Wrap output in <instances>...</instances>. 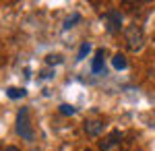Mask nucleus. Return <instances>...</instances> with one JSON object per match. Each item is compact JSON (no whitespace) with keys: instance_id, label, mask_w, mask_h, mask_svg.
I'll return each mask as SVG.
<instances>
[{"instance_id":"f257e3e1","label":"nucleus","mask_w":155,"mask_h":151,"mask_svg":"<svg viewBox=\"0 0 155 151\" xmlns=\"http://www.w3.org/2000/svg\"><path fill=\"white\" fill-rule=\"evenodd\" d=\"M17 133H19L21 139H25V141L35 139L33 124H31V118H29V108H21V110H19V114H17Z\"/></svg>"},{"instance_id":"f03ea898","label":"nucleus","mask_w":155,"mask_h":151,"mask_svg":"<svg viewBox=\"0 0 155 151\" xmlns=\"http://www.w3.org/2000/svg\"><path fill=\"white\" fill-rule=\"evenodd\" d=\"M124 39H126V46L130 52H139L145 46V33L139 25H128L124 29Z\"/></svg>"},{"instance_id":"7ed1b4c3","label":"nucleus","mask_w":155,"mask_h":151,"mask_svg":"<svg viewBox=\"0 0 155 151\" xmlns=\"http://www.w3.org/2000/svg\"><path fill=\"white\" fill-rule=\"evenodd\" d=\"M99 149L101 151H122V133L112 130L104 141H99Z\"/></svg>"},{"instance_id":"20e7f679","label":"nucleus","mask_w":155,"mask_h":151,"mask_svg":"<svg viewBox=\"0 0 155 151\" xmlns=\"http://www.w3.org/2000/svg\"><path fill=\"white\" fill-rule=\"evenodd\" d=\"M101 19H104V25H106L107 33H118L120 29H122V15L118 11H107Z\"/></svg>"},{"instance_id":"39448f33","label":"nucleus","mask_w":155,"mask_h":151,"mask_svg":"<svg viewBox=\"0 0 155 151\" xmlns=\"http://www.w3.org/2000/svg\"><path fill=\"white\" fill-rule=\"evenodd\" d=\"M104 128H106V124H104V120H99V118H91V120H87L83 124V130L87 137H99L101 133H104Z\"/></svg>"},{"instance_id":"423d86ee","label":"nucleus","mask_w":155,"mask_h":151,"mask_svg":"<svg viewBox=\"0 0 155 151\" xmlns=\"http://www.w3.org/2000/svg\"><path fill=\"white\" fill-rule=\"evenodd\" d=\"M91 70H93L95 75L97 72H104V50H101V48L95 52V58L91 62Z\"/></svg>"},{"instance_id":"0eeeda50","label":"nucleus","mask_w":155,"mask_h":151,"mask_svg":"<svg viewBox=\"0 0 155 151\" xmlns=\"http://www.w3.org/2000/svg\"><path fill=\"white\" fill-rule=\"evenodd\" d=\"M112 64H114V69L116 70H124L126 66H128V62H126V56L124 54H114V58H112Z\"/></svg>"},{"instance_id":"6e6552de","label":"nucleus","mask_w":155,"mask_h":151,"mask_svg":"<svg viewBox=\"0 0 155 151\" xmlns=\"http://www.w3.org/2000/svg\"><path fill=\"white\" fill-rule=\"evenodd\" d=\"M25 89L23 87H8V89H6V95H8V97H11V99H19V97H25Z\"/></svg>"},{"instance_id":"1a4fd4ad","label":"nucleus","mask_w":155,"mask_h":151,"mask_svg":"<svg viewBox=\"0 0 155 151\" xmlns=\"http://www.w3.org/2000/svg\"><path fill=\"white\" fill-rule=\"evenodd\" d=\"M89 50H91V44L89 42H83L81 44V50H79V54H77V60H83L87 54H89Z\"/></svg>"},{"instance_id":"9d476101","label":"nucleus","mask_w":155,"mask_h":151,"mask_svg":"<svg viewBox=\"0 0 155 151\" xmlns=\"http://www.w3.org/2000/svg\"><path fill=\"white\" fill-rule=\"evenodd\" d=\"M77 110H74V106H71V104H62L60 106V114H64V116H72Z\"/></svg>"},{"instance_id":"9b49d317","label":"nucleus","mask_w":155,"mask_h":151,"mask_svg":"<svg viewBox=\"0 0 155 151\" xmlns=\"http://www.w3.org/2000/svg\"><path fill=\"white\" fill-rule=\"evenodd\" d=\"M77 21H81V15H79V12H74L72 17H68V19L64 21V29H68V27H72V25L77 23Z\"/></svg>"},{"instance_id":"f8f14e48","label":"nucleus","mask_w":155,"mask_h":151,"mask_svg":"<svg viewBox=\"0 0 155 151\" xmlns=\"http://www.w3.org/2000/svg\"><path fill=\"white\" fill-rule=\"evenodd\" d=\"M46 62L48 64H60L62 62V56L60 54H50V56H46Z\"/></svg>"},{"instance_id":"ddd939ff","label":"nucleus","mask_w":155,"mask_h":151,"mask_svg":"<svg viewBox=\"0 0 155 151\" xmlns=\"http://www.w3.org/2000/svg\"><path fill=\"white\" fill-rule=\"evenodd\" d=\"M4 151H21V149H19V147H15V145H11V147H6Z\"/></svg>"},{"instance_id":"4468645a","label":"nucleus","mask_w":155,"mask_h":151,"mask_svg":"<svg viewBox=\"0 0 155 151\" xmlns=\"http://www.w3.org/2000/svg\"><path fill=\"white\" fill-rule=\"evenodd\" d=\"M31 151H41V149H39V147H31Z\"/></svg>"},{"instance_id":"2eb2a0df","label":"nucleus","mask_w":155,"mask_h":151,"mask_svg":"<svg viewBox=\"0 0 155 151\" xmlns=\"http://www.w3.org/2000/svg\"><path fill=\"white\" fill-rule=\"evenodd\" d=\"M85 151H93V149H85Z\"/></svg>"},{"instance_id":"dca6fc26","label":"nucleus","mask_w":155,"mask_h":151,"mask_svg":"<svg viewBox=\"0 0 155 151\" xmlns=\"http://www.w3.org/2000/svg\"><path fill=\"white\" fill-rule=\"evenodd\" d=\"M0 151H4V149H2V147H0Z\"/></svg>"}]
</instances>
